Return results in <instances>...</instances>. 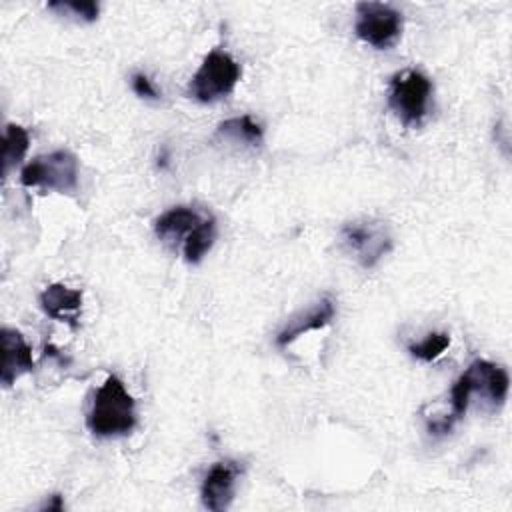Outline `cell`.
<instances>
[{
	"mask_svg": "<svg viewBox=\"0 0 512 512\" xmlns=\"http://www.w3.org/2000/svg\"><path fill=\"white\" fill-rule=\"evenodd\" d=\"M88 430L98 438L126 436L136 428V402L116 374H108L86 414Z\"/></svg>",
	"mask_w": 512,
	"mask_h": 512,
	"instance_id": "6da1fadb",
	"label": "cell"
},
{
	"mask_svg": "<svg viewBox=\"0 0 512 512\" xmlns=\"http://www.w3.org/2000/svg\"><path fill=\"white\" fill-rule=\"evenodd\" d=\"M432 82L418 70H402L390 78L388 108L404 126H420L428 114Z\"/></svg>",
	"mask_w": 512,
	"mask_h": 512,
	"instance_id": "7a4b0ae2",
	"label": "cell"
},
{
	"mask_svg": "<svg viewBox=\"0 0 512 512\" xmlns=\"http://www.w3.org/2000/svg\"><path fill=\"white\" fill-rule=\"evenodd\" d=\"M242 76L240 64L222 50H212L188 82V94L198 102H216L228 96Z\"/></svg>",
	"mask_w": 512,
	"mask_h": 512,
	"instance_id": "3957f363",
	"label": "cell"
},
{
	"mask_svg": "<svg viewBox=\"0 0 512 512\" xmlns=\"http://www.w3.org/2000/svg\"><path fill=\"white\" fill-rule=\"evenodd\" d=\"M20 184L26 188L70 192L78 186V158L68 150L36 156L22 168Z\"/></svg>",
	"mask_w": 512,
	"mask_h": 512,
	"instance_id": "277c9868",
	"label": "cell"
},
{
	"mask_svg": "<svg viewBox=\"0 0 512 512\" xmlns=\"http://www.w3.org/2000/svg\"><path fill=\"white\" fill-rule=\"evenodd\" d=\"M354 32L364 44L376 50H388L402 34V14L390 4L358 2Z\"/></svg>",
	"mask_w": 512,
	"mask_h": 512,
	"instance_id": "5b68a950",
	"label": "cell"
},
{
	"mask_svg": "<svg viewBox=\"0 0 512 512\" xmlns=\"http://www.w3.org/2000/svg\"><path fill=\"white\" fill-rule=\"evenodd\" d=\"M342 242L364 268H374L392 248V238L380 222H348L342 226Z\"/></svg>",
	"mask_w": 512,
	"mask_h": 512,
	"instance_id": "8992f818",
	"label": "cell"
},
{
	"mask_svg": "<svg viewBox=\"0 0 512 512\" xmlns=\"http://www.w3.org/2000/svg\"><path fill=\"white\" fill-rule=\"evenodd\" d=\"M240 472L242 468L232 460L212 464L200 486V498L204 508L212 512H224L232 504L236 492V478L240 476Z\"/></svg>",
	"mask_w": 512,
	"mask_h": 512,
	"instance_id": "52a82bcc",
	"label": "cell"
},
{
	"mask_svg": "<svg viewBox=\"0 0 512 512\" xmlns=\"http://www.w3.org/2000/svg\"><path fill=\"white\" fill-rule=\"evenodd\" d=\"M462 374L468 378L472 396L478 394L490 400L494 406H500L506 400L510 376L502 366L488 360H474Z\"/></svg>",
	"mask_w": 512,
	"mask_h": 512,
	"instance_id": "ba28073f",
	"label": "cell"
},
{
	"mask_svg": "<svg viewBox=\"0 0 512 512\" xmlns=\"http://www.w3.org/2000/svg\"><path fill=\"white\" fill-rule=\"evenodd\" d=\"M0 344H2L0 382L4 388H10L22 374H28L34 370L32 348L28 346L24 336L14 328H2Z\"/></svg>",
	"mask_w": 512,
	"mask_h": 512,
	"instance_id": "9c48e42d",
	"label": "cell"
},
{
	"mask_svg": "<svg viewBox=\"0 0 512 512\" xmlns=\"http://www.w3.org/2000/svg\"><path fill=\"white\" fill-rule=\"evenodd\" d=\"M38 302H40V308L44 310V314L50 316L52 320L66 322L70 328L78 326V318H80L82 302H84L82 290L54 282V284H48L40 292Z\"/></svg>",
	"mask_w": 512,
	"mask_h": 512,
	"instance_id": "30bf717a",
	"label": "cell"
},
{
	"mask_svg": "<svg viewBox=\"0 0 512 512\" xmlns=\"http://www.w3.org/2000/svg\"><path fill=\"white\" fill-rule=\"evenodd\" d=\"M336 314V304L330 296H324L320 302H316L306 314H300L296 318H292L276 336V346L278 348H286L288 344H292L296 338H300L306 332L312 330H320L324 326H328L332 322Z\"/></svg>",
	"mask_w": 512,
	"mask_h": 512,
	"instance_id": "8fae6325",
	"label": "cell"
},
{
	"mask_svg": "<svg viewBox=\"0 0 512 512\" xmlns=\"http://www.w3.org/2000/svg\"><path fill=\"white\" fill-rule=\"evenodd\" d=\"M204 220H206V216H202L192 206H174L156 218L154 234L164 242H174L180 238L186 240V236L194 228H198Z\"/></svg>",
	"mask_w": 512,
	"mask_h": 512,
	"instance_id": "7c38bea8",
	"label": "cell"
},
{
	"mask_svg": "<svg viewBox=\"0 0 512 512\" xmlns=\"http://www.w3.org/2000/svg\"><path fill=\"white\" fill-rule=\"evenodd\" d=\"M28 148H30L28 130L14 122L6 124L4 136H2V176L4 178L10 174V170H14L22 162Z\"/></svg>",
	"mask_w": 512,
	"mask_h": 512,
	"instance_id": "4fadbf2b",
	"label": "cell"
},
{
	"mask_svg": "<svg viewBox=\"0 0 512 512\" xmlns=\"http://www.w3.org/2000/svg\"><path fill=\"white\" fill-rule=\"evenodd\" d=\"M214 240H216V220L212 216H206V220L198 228H194L182 242L184 260L190 264L200 262L204 254L212 248Z\"/></svg>",
	"mask_w": 512,
	"mask_h": 512,
	"instance_id": "5bb4252c",
	"label": "cell"
},
{
	"mask_svg": "<svg viewBox=\"0 0 512 512\" xmlns=\"http://www.w3.org/2000/svg\"><path fill=\"white\" fill-rule=\"evenodd\" d=\"M218 134L226 136V138H232L236 142L250 144V146L260 144L262 138H264L262 126L258 122H254L248 114L234 116V118H228V120L220 122L218 124Z\"/></svg>",
	"mask_w": 512,
	"mask_h": 512,
	"instance_id": "9a60e30c",
	"label": "cell"
},
{
	"mask_svg": "<svg viewBox=\"0 0 512 512\" xmlns=\"http://www.w3.org/2000/svg\"><path fill=\"white\" fill-rule=\"evenodd\" d=\"M450 346V334L448 332H430L424 340L408 344V352L422 362H432L438 356L444 354V350Z\"/></svg>",
	"mask_w": 512,
	"mask_h": 512,
	"instance_id": "2e32d148",
	"label": "cell"
},
{
	"mask_svg": "<svg viewBox=\"0 0 512 512\" xmlns=\"http://www.w3.org/2000/svg\"><path fill=\"white\" fill-rule=\"evenodd\" d=\"M48 10H56L60 14H72L84 22H94L100 14L98 2H92V0H56V2H48Z\"/></svg>",
	"mask_w": 512,
	"mask_h": 512,
	"instance_id": "e0dca14e",
	"label": "cell"
},
{
	"mask_svg": "<svg viewBox=\"0 0 512 512\" xmlns=\"http://www.w3.org/2000/svg\"><path fill=\"white\" fill-rule=\"evenodd\" d=\"M132 90L136 96L146 98V100H156L158 98V90L154 88L152 80L146 74H134L132 76Z\"/></svg>",
	"mask_w": 512,
	"mask_h": 512,
	"instance_id": "ac0fdd59",
	"label": "cell"
},
{
	"mask_svg": "<svg viewBox=\"0 0 512 512\" xmlns=\"http://www.w3.org/2000/svg\"><path fill=\"white\" fill-rule=\"evenodd\" d=\"M40 510H48V512H62L64 510V500H62V496L60 494H52L50 496V500H46L44 504H42V508Z\"/></svg>",
	"mask_w": 512,
	"mask_h": 512,
	"instance_id": "d6986e66",
	"label": "cell"
}]
</instances>
